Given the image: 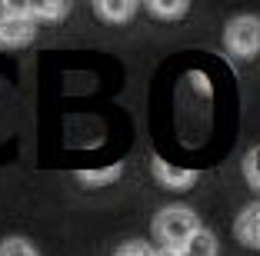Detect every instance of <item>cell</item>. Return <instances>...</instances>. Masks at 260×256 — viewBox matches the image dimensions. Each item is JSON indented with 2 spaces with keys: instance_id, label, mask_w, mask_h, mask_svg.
<instances>
[{
  "instance_id": "6da1fadb",
  "label": "cell",
  "mask_w": 260,
  "mask_h": 256,
  "mask_svg": "<svg viewBox=\"0 0 260 256\" xmlns=\"http://www.w3.org/2000/svg\"><path fill=\"white\" fill-rule=\"evenodd\" d=\"M150 230H153V240L160 243V249H174V253H180V249H184L187 243L204 230V226H200V216L190 210V206L174 203V206L157 210Z\"/></svg>"
},
{
  "instance_id": "7a4b0ae2",
  "label": "cell",
  "mask_w": 260,
  "mask_h": 256,
  "mask_svg": "<svg viewBox=\"0 0 260 256\" xmlns=\"http://www.w3.org/2000/svg\"><path fill=\"white\" fill-rule=\"evenodd\" d=\"M223 47L237 60H253L260 53V17L253 14L230 17L227 27H223Z\"/></svg>"
},
{
  "instance_id": "3957f363",
  "label": "cell",
  "mask_w": 260,
  "mask_h": 256,
  "mask_svg": "<svg viewBox=\"0 0 260 256\" xmlns=\"http://www.w3.org/2000/svg\"><path fill=\"white\" fill-rule=\"evenodd\" d=\"M40 33V23L30 17H0V50H23Z\"/></svg>"
},
{
  "instance_id": "277c9868",
  "label": "cell",
  "mask_w": 260,
  "mask_h": 256,
  "mask_svg": "<svg viewBox=\"0 0 260 256\" xmlns=\"http://www.w3.org/2000/svg\"><path fill=\"white\" fill-rule=\"evenodd\" d=\"M150 170H153V180L160 183L164 190H174V193H184L197 183V170H187V166H174L167 160L153 157L150 160Z\"/></svg>"
},
{
  "instance_id": "5b68a950",
  "label": "cell",
  "mask_w": 260,
  "mask_h": 256,
  "mask_svg": "<svg viewBox=\"0 0 260 256\" xmlns=\"http://www.w3.org/2000/svg\"><path fill=\"white\" fill-rule=\"evenodd\" d=\"M234 236H237L240 246L247 249H260V200L257 203H247L244 210L234 220Z\"/></svg>"
},
{
  "instance_id": "8992f818",
  "label": "cell",
  "mask_w": 260,
  "mask_h": 256,
  "mask_svg": "<svg viewBox=\"0 0 260 256\" xmlns=\"http://www.w3.org/2000/svg\"><path fill=\"white\" fill-rule=\"evenodd\" d=\"M93 14L104 23H127L130 17L137 14V4L134 0H97L93 4Z\"/></svg>"
},
{
  "instance_id": "52a82bcc",
  "label": "cell",
  "mask_w": 260,
  "mask_h": 256,
  "mask_svg": "<svg viewBox=\"0 0 260 256\" xmlns=\"http://www.w3.org/2000/svg\"><path fill=\"white\" fill-rule=\"evenodd\" d=\"M70 14L67 0H30V20L37 23H57Z\"/></svg>"
},
{
  "instance_id": "ba28073f",
  "label": "cell",
  "mask_w": 260,
  "mask_h": 256,
  "mask_svg": "<svg viewBox=\"0 0 260 256\" xmlns=\"http://www.w3.org/2000/svg\"><path fill=\"white\" fill-rule=\"evenodd\" d=\"M144 10L150 17H157V20H180V17H187V10H190V4L187 0H147Z\"/></svg>"
},
{
  "instance_id": "9c48e42d",
  "label": "cell",
  "mask_w": 260,
  "mask_h": 256,
  "mask_svg": "<svg viewBox=\"0 0 260 256\" xmlns=\"http://www.w3.org/2000/svg\"><path fill=\"white\" fill-rule=\"evenodd\" d=\"M180 256H220V246H217V236L210 233V230H200V233L193 236V240L187 243L184 249H180Z\"/></svg>"
},
{
  "instance_id": "30bf717a",
  "label": "cell",
  "mask_w": 260,
  "mask_h": 256,
  "mask_svg": "<svg viewBox=\"0 0 260 256\" xmlns=\"http://www.w3.org/2000/svg\"><path fill=\"white\" fill-rule=\"evenodd\" d=\"M0 256H40L37 246L30 240H23V236H7V240H0Z\"/></svg>"
},
{
  "instance_id": "8fae6325",
  "label": "cell",
  "mask_w": 260,
  "mask_h": 256,
  "mask_svg": "<svg viewBox=\"0 0 260 256\" xmlns=\"http://www.w3.org/2000/svg\"><path fill=\"white\" fill-rule=\"evenodd\" d=\"M114 256H157V249H153L150 243H144V240H127V243H120V246L114 249Z\"/></svg>"
},
{
  "instance_id": "7c38bea8",
  "label": "cell",
  "mask_w": 260,
  "mask_h": 256,
  "mask_svg": "<svg viewBox=\"0 0 260 256\" xmlns=\"http://www.w3.org/2000/svg\"><path fill=\"white\" fill-rule=\"evenodd\" d=\"M117 176H120V166H107V170H93V173H77V180L87 187H97V183H110Z\"/></svg>"
},
{
  "instance_id": "4fadbf2b",
  "label": "cell",
  "mask_w": 260,
  "mask_h": 256,
  "mask_svg": "<svg viewBox=\"0 0 260 256\" xmlns=\"http://www.w3.org/2000/svg\"><path fill=\"white\" fill-rule=\"evenodd\" d=\"M257 157H260L257 150L247 153V160H244V176H247V183H250V187L260 193V163H257Z\"/></svg>"
},
{
  "instance_id": "5bb4252c",
  "label": "cell",
  "mask_w": 260,
  "mask_h": 256,
  "mask_svg": "<svg viewBox=\"0 0 260 256\" xmlns=\"http://www.w3.org/2000/svg\"><path fill=\"white\" fill-rule=\"evenodd\" d=\"M157 256H180V253H174V249H157Z\"/></svg>"
}]
</instances>
